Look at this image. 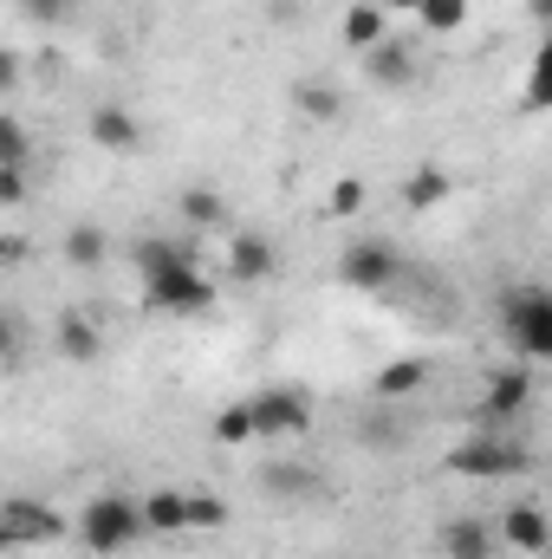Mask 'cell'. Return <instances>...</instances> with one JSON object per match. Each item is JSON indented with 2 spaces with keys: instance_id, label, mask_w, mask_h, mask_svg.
<instances>
[{
  "instance_id": "obj_6",
  "label": "cell",
  "mask_w": 552,
  "mask_h": 559,
  "mask_svg": "<svg viewBox=\"0 0 552 559\" xmlns=\"http://www.w3.org/2000/svg\"><path fill=\"white\" fill-rule=\"evenodd\" d=\"M65 534H72V521H65L59 508H46V501H33V495H7V501H0V547H7V554L52 547V540H65Z\"/></svg>"
},
{
  "instance_id": "obj_32",
  "label": "cell",
  "mask_w": 552,
  "mask_h": 559,
  "mask_svg": "<svg viewBox=\"0 0 552 559\" xmlns=\"http://www.w3.org/2000/svg\"><path fill=\"white\" fill-rule=\"evenodd\" d=\"M0 85H20V52H0Z\"/></svg>"
},
{
  "instance_id": "obj_23",
  "label": "cell",
  "mask_w": 552,
  "mask_h": 559,
  "mask_svg": "<svg viewBox=\"0 0 552 559\" xmlns=\"http://www.w3.org/2000/svg\"><path fill=\"white\" fill-rule=\"evenodd\" d=\"M208 442H215V449H248V442H261L248 397H241V404H221V411L208 417Z\"/></svg>"
},
{
  "instance_id": "obj_25",
  "label": "cell",
  "mask_w": 552,
  "mask_h": 559,
  "mask_svg": "<svg viewBox=\"0 0 552 559\" xmlns=\"http://www.w3.org/2000/svg\"><path fill=\"white\" fill-rule=\"evenodd\" d=\"M468 13H475V0H422V7H416V26L435 33V39H448V33L468 26Z\"/></svg>"
},
{
  "instance_id": "obj_11",
  "label": "cell",
  "mask_w": 552,
  "mask_h": 559,
  "mask_svg": "<svg viewBox=\"0 0 552 559\" xmlns=\"http://www.w3.org/2000/svg\"><path fill=\"white\" fill-rule=\"evenodd\" d=\"M435 378V365L429 358H391V365H377L371 371V404H416L422 397V384Z\"/></svg>"
},
{
  "instance_id": "obj_27",
  "label": "cell",
  "mask_w": 552,
  "mask_h": 559,
  "mask_svg": "<svg viewBox=\"0 0 552 559\" xmlns=\"http://www.w3.org/2000/svg\"><path fill=\"white\" fill-rule=\"evenodd\" d=\"M228 527V501L208 488H189V534H221Z\"/></svg>"
},
{
  "instance_id": "obj_13",
  "label": "cell",
  "mask_w": 552,
  "mask_h": 559,
  "mask_svg": "<svg viewBox=\"0 0 552 559\" xmlns=\"http://www.w3.org/2000/svg\"><path fill=\"white\" fill-rule=\"evenodd\" d=\"M442 559H494L501 554V527L494 521H481V514H455V521H442Z\"/></svg>"
},
{
  "instance_id": "obj_7",
  "label": "cell",
  "mask_w": 552,
  "mask_h": 559,
  "mask_svg": "<svg viewBox=\"0 0 552 559\" xmlns=\"http://www.w3.org/2000/svg\"><path fill=\"white\" fill-rule=\"evenodd\" d=\"M338 280H345L351 293H391L397 280H410V267H404V254H397L391 241L358 235V241H345V254H338Z\"/></svg>"
},
{
  "instance_id": "obj_3",
  "label": "cell",
  "mask_w": 552,
  "mask_h": 559,
  "mask_svg": "<svg viewBox=\"0 0 552 559\" xmlns=\"http://www.w3.org/2000/svg\"><path fill=\"white\" fill-rule=\"evenodd\" d=\"M501 338L520 365H552V286H507L501 293Z\"/></svg>"
},
{
  "instance_id": "obj_31",
  "label": "cell",
  "mask_w": 552,
  "mask_h": 559,
  "mask_svg": "<svg viewBox=\"0 0 552 559\" xmlns=\"http://www.w3.org/2000/svg\"><path fill=\"white\" fill-rule=\"evenodd\" d=\"M20 202H26V169H20V163H0V209L13 215Z\"/></svg>"
},
{
  "instance_id": "obj_24",
  "label": "cell",
  "mask_w": 552,
  "mask_h": 559,
  "mask_svg": "<svg viewBox=\"0 0 552 559\" xmlns=\"http://www.w3.org/2000/svg\"><path fill=\"white\" fill-rule=\"evenodd\" d=\"M520 111H552V33L533 46L527 79H520Z\"/></svg>"
},
{
  "instance_id": "obj_33",
  "label": "cell",
  "mask_w": 552,
  "mask_h": 559,
  "mask_svg": "<svg viewBox=\"0 0 552 559\" xmlns=\"http://www.w3.org/2000/svg\"><path fill=\"white\" fill-rule=\"evenodd\" d=\"M377 7H384L391 20H397V13H404V20H416V7H422V0H377Z\"/></svg>"
},
{
  "instance_id": "obj_9",
  "label": "cell",
  "mask_w": 552,
  "mask_h": 559,
  "mask_svg": "<svg viewBox=\"0 0 552 559\" xmlns=\"http://www.w3.org/2000/svg\"><path fill=\"white\" fill-rule=\"evenodd\" d=\"M501 547H514L520 559H547L552 554V514L540 501H507L501 508Z\"/></svg>"
},
{
  "instance_id": "obj_1",
  "label": "cell",
  "mask_w": 552,
  "mask_h": 559,
  "mask_svg": "<svg viewBox=\"0 0 552 559\" xmlns=\"http://www.w3.org/2000/svg\"><path fill=\"white\" fill-rule=\"evenodd\" d=\"M137 261V280H143V306L163 312V319H202L215 312V280L208 267L195 261V241H137L131 248Z\"/></svg>"
},
{
  "instance_id": "obj_29",
  "label": "cell",
  "mask_w": 552,
  "mask_h": 559,
  "mask_svg": "<svg viewBox=\"0 0 552 559\" xmlns=\"http://www.w3.org/2000/svg\"><path fill=\"white\" fill-rule=\"evenodd\" d=\"M20 7V20H33V26H65L72 13H79V0H13Z\"/></svg>"
},
{
  "instance_id": "obj_14",
  "label": "cell",
  "mask_w": 552,
  "mask_h": 559,
  "mask_svg": "<svg viewBox=\"0 0 552 559\" xmlns=\"http://www.w3.org/2000/svg\"><path fill=\"white\" fill-rule=\"evenodd\" d=\"M85 138L98 150H111V156H131V150H143V124H137V111H124V105H92Z\"/></svg>"
},
{
  "instance_id": "obj_4",
  "label": "cell",
  "mask_w": 552,
  "mask_h": 559,
  "mask_svg": "<svg viewBox=\"0 0 552 559\" xmlns=\"http://www.w3.org/2000/svg\"><path fill=\"white\" fill-rule=\"evenodd\" d=\"M448 475H468V481H520L533 475V449L514 436V429H488V436H468L442 455Z\"/></svg>"
},
{
  "instance_id": "obj_18",
  "label": "cell",
  "mask_w": 552,
  "mask_h": 559,
  "mask_svg": "<svg viewBox=\"0 0 552 559\" xmlns=\"http://www.w3.org/2000/svg\"><path fill=\"white\" fill-rule=\"evenodd\" d=\"M338 39L364 59V52H377V46L391 39V13H384L377 0H351V7H345V20H338Z\"/></svg>"
},
{
  "instance_id": "obj_2",
  "label": "cell",
  "mask_w": 552,
  "mask_h": 559,
  "mask_svg": "<svg viewBox=\"0 0 552 559\" xmlns=\"http://www.w3.org/2000/svg\"><path fill=\"white\" fill-rule=\"evenodd\" d=\"M72 540H79L85 554H98V559H124L131 547H143V540H149L143 501H131V495H118V488L92 495V501L79 508V521H72Z\"/></svg>"
},
{
  "instance_id": "obj_34",
  "label": "cell",
  "mask_w": 552,
  "mask_h": 559,
  "mask_svg": "<svg viewBox=\"0 0 552 559\" xmlns=\"http://www.w3.org/2000/svg\"><path fill=\"white\" fill-rule=\"evenodd\" d=\"M527 13H533V20H540V26L552 33V0H527Z\"/></svg>"
},
{
  "instance_id": "obj_12",
  "label": "cell",
  "mask_w": 552,
  "mask_h": 559,
  "mask_svg": "<svg viewBox=\"0 0 552 559\" xmlns=\"http://www.w3.org/2000/svg\"><path fill=\"white\" fill-rule=\"evenodd\" d=\"M364 79L377 92H410L416 79H422V59H416L410 39H384L377 52H364Z\"/></svg>"
},
{
  "instance_id": "obj_19",
  "label": "cell",
  "mask_w": 552,
  "mask_h": 559,
  "mask_svg": "<svg viewBox=\"0 0 552 559\" xmlns=\"http://www.w3.org/2000/svg\"><path fill=\"white\" fill-rule=\"evenodd\" d=\"M176 215H182L189 235H221V228H228V202H221V189H208V182L182 189V195H176Z\"/></svg>"
},
{
  "instance_id": "obj_30",
  "label": "cell",
  "mask_w": 552,
  "mask_h": 559,
  "mask_svg": "<svg viewBox=\"0 0 552 559\" xmlns=\"http://www.w3.org/2000/svg\"><path fill=\"white\" fill-rule=\"evenodd\" d=\"M0 163H20L26 169V124L20 118H0Z\"/></svg>"
},
{
  "instance_id": "obj_16",
  "label": "cell",
  "mask_w": 552,
  "mask_h": 559,
  "mask_svg": "<svg viewBox=\"0 0 552 559\" xmlns=\"http://www.w3.org/2000/svg\"><path fill=\"white\" fill-rule=\"evenodd\" d=\"M52 352H59L65 365H98V358H105V332H98L85 312H59V319H52Z\"/></svg>"
},
{
  "instance_id": "obj_21",
  "label": "cell",
  "mask_w": 552,
  "mask_h": 559,
  "mask_svg": "<svg viewBox=\"0 0 552 559\" xmlns=\"http://www.w3.org/2000/svg\"><path fill=\"white\" fill-rule=\"evenodd\" d=\"M59 254H65V267L98 274V267H105V254H111V235H105L98 222H72V228H65V241H59Z\"/></svg>"
},
{
  "instance_id": "obj_26",
  "label": "cell",
  "mask_w": 552,
  "mask_h": 559,
  "mask_svg": "<svg viewBox=\"0 0 552 559\" xmlns=\"http://www.w3.org/2000/svg\"><path fill=\"white\" fill-rule=\"evenodd\" d=\"M364 202H371V182H364V176H338V182L325 189V215H332V222L364 215Z\"/></svg>"
},
{
  "instance_id": "obj_28",
  "label": "cell",
  "mask_w": 552,
  "mask_h": 559,
  "mask_svg": "<svg viewBox=\"0 0 552 559\" xmlns=\"http://www.w3.org/2000/svg\"><path fill=\"white\" fill-rule=\"evenodd\" d=\"M261 481H267L274 495H286V501H305V495H319V475H312V468H267Z\"/></svg>"
},
{
  "instance_id": "obj_5",
  "label": "cell",
  "mask_w": 552,
  "mask_h": 559,
  "mask_svg": "<svg viewBox=\"0 0 552 559\" xmlns=\"http://www.w3.org/2000/svg\"><path fill=\"white\" fill-rule=\"evenodd\" d=\"M248 411H254L261 442H299V436H312V417H319V404L299 384H261L248 397Z\"/></svg>"
},
{
  "instance_id": "obj_10",
  "label": "cell",
  "mask_w": 552,
  "mask_h": 559,
  "mask_svg": "<svg viewBox=\"0 0 552 559\" xmlns=\"http://www.w3.org/2000/svg\"><path fill=\"white\" fill-rule=\"evenodd\" d=\"M228 280H241V286H267V280H279L274 235H261V228H228Z\"/></svg>"
},
{
  "instance_id": "obj_20",
  "label": "cell",
  "mask_w": 552,
  "mask_h": 559,
  "mask_svg": "<svg viewBox=\"0 0 552 559\" xmlns=\"http://www.w3.org/2000/svg\"><path fill=\"white\" fill-rule=\"evenodd\" d=\"M292 111H299L305 124H338V118H345V92H338L332 79H319V72H312V79H299V85H292Z\"/></svg>"
},
{
  "instance_id": "obj_17",
  "label": "cell",
  "mask_w": 552,
  "mask_h": 559,
  "mask_svg": "<svg viewBox=\"0 0 552 559\" xmlns=\"http://www.w3.org/2000/svg\"><path fill=\"white\" fill-rule=\"evenodd\" d=\"M143 521H149V540H189V488H149Z\"/></svg>"
},
{
  "instance_id": "obj_8",
  "label": "cell",
  "mask_w": 552,
  "mask_h": 559,
  "mask_svg": "<svg viewBox=\"0 0 552 559\" xmlns=\"http://www.w3.org/2000/svg\"><path fill=\"white\" fill-rule=\"evenodd\" d=\"M533 411V371L514 358L501 371H488V391H481V417L494 429H520V417Z\"/></svg>"
},
{
  "instance_id": "obj_15",
  "label": "cell",
  "mask_w": 552,
  "mask_h": 559,
  "mask_svg": "<svg viewBox=\"0 0 552 559\" xmlns=\"http://www.w3.org/2000/svg\"><path fill=\"white\" fill-rule=\"evenodd\" d=\"M404 442H410V404H371V417H358V449L397 455Z\"/></svg>"
},
{
  "instance_id": "obj_22",
  "label": "cell",
  "mask_w": 552,
  "mask_h": 559,
  "mask_svg": "<svg viewBox=\"0 0 552 559\" xmlns=\"http://www.w3.org/2000/svg\"><path fill=\"white\" fill-rule=\"evenodd\" d=\"M448 195H455V176H448L442 163H422V169H410V176H404V209H416V215L442 209Z\"/></svg>"
}]
</instances>
